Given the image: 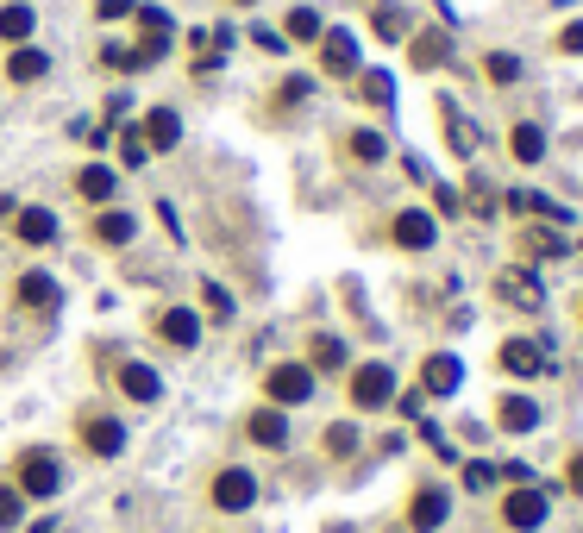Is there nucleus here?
<instances>
[{"label": "nucleus", "mask_w": 583, "mask_h": 533, "mask_svg": "<svg viewBox=\"0 0 583 533\" xmlns=\"http://www.w3.org/2000/svg\"><path fill=\"white\" fill-rule=\"evenodd\" d=\"M502 521L515 533H540L552 521V483H515V490L502 496Z\"/></svg>", "instance_id": "f257e3e1"}, {"label": "nucleus", "mask_w": 583, "mask_h": 533, "mask_svg": "<svg viewBox=\"0 0 583 533\" xmlns=\"http://www.w3.org/2000/svg\"><path fill=\"white\" fill-rule=\"evenodd\" d=\"M264 396H270L276 408H301V402L314 396V370H308V364H270Z\"/></svg>", "instance_id": "f03ea898"}, {"label": "nucleus", "mask_w": 583, "mask_h": 533, "mask_svg": "<svg viewBox=\"0 0 583 533\" xmlns=\"http://www.w3.org/2000/svg\"><path fill=\"white\" fill-rule=\"evenodd\" d=\"M352 402L358 408H389L395 402V370L389 364H358L352 370Z\"/></svg>", "instance_id": "7ed1b4c3"}, {"label": "nucleus", "mask_w": 583, "mask_h": 533, "mask_svg": "<svg viewBox=\"0 0 583 533\" xmlns=\"http://www.w3.org/2000/svg\"><path fill=\"white\" fill-rule=\"evenodd\" d=\"M63 490V471H57V458L51 452H26L19 458V496H57Z\"/></svg>", "instance_id": "20e7f679"}, {"label": "nucleus", "mask_w": 583, "mask_h": 533, "mask_svg": "<svg viewBox=\"0 0 583 533\" xmlns=\"http://www.w3.org/2000/svg\"><path fill=\"white\" fill-rule=\"evenodd\" d=\"M496 364L508 370V377H546V345L540 339H502V352H496Z\"/></svg>", "instance_id": "39448f33"}, {"label": "nucleus", "mask_w": 583, "mask_h": 533, "mask_svg": "<svg viewBox=\"0 0 583 533\" xmlns=\"http://www.w3.org/2000/svg\"><path fill=\"white\" fill-rule=\"evenodd\" d=\"M389 239L402 245V251H433L439 220H433V214H421V207H402V214H395V226H389Z\"/></svg>", "instance_id": "423d86ee"}, {"label": "nucleus", "mask_w": 583, "mask_h": 533, "mask_svg": "<svg viewBox=\"0 0 583 533\" xmlns=\"http://www.w3.org/2000/svg\"><path fill=\"white\" fill-rule=\"evenodd\" d=\"M251 502H258V477H251V471L232 465V471L214 477V508H226V515H245Z\"/></svg>", "instance_id": "0eeeda50"}, {"label": "nucleus", "mask_w": 583, "mask_h": 533, "mask_svg": "<svg viewBox=\"0 0 583 533\" xmlns=\"http://www.w3.org/2000/svg\"><path fill=\"white\" fill-rule=\"evenodd\" d=\"M446 515H452V496L446 490H433V483H427V490H414V502H408V527L414 533H439Z\"/></svg>", "instance_id": "6e6552de"}, {"label": "nucleus", "mask_w": 583, "mask_h": 533, "mask_svg": "<svg viewBox=\"0 0 583 533\" xmlns=\"http://www.w3.org/2000/svg\"><path fill=\"white\" fill-rule=\"evenodd\" d=\"M320 69H326V76H352V69H358V38L345 26L320 32Z\"/></svg>", "instance_id": "1a4fd4ad"}, {"label": "nucleus", "mask_w": 583, "mask_h": 533, "mask_svg": "<svg viewBox=\"0 0 583 533\" xmlns=\"http://www.w3.org/2000/svg\"><path fill=\"white\" fill-rule=\"evenodd\" d=\"M496 295L508 301V308H521V314H540V308H546V289L533 283L527 270H502V276H496Z\"/></svg>", "instance_id": "9d476101"}, {"label": "nucleus", "mask_w": 583, "mask_h": 533, "mask_svg": "<svg viewBox=\"0 0 583 533\" xmlns=\"http://www.w3.org/2000/svg\"><path fill=\"white\" fill-rule=\"evenodd\" d=\"M13 301H19V308H32V314H51L63 301V289H57V276L26 270V276H19V289H13Z\"/></svg>", "instance_id": "9b49d317"}, {"label": "nucleus", "mask_w": 583, "mask_h": 533, "mask_svg": "<svg viewBox=\"0 0 583 533\" xmlns=\"http://www.w3.org/2000/svg\"><path fill=\"white\" fill-rule=\"evenodd\" d=\"M82 446L95 452V458H120L126 452V427L107 421V414H88V421H82Z\"/></svg>", "instance_id": "f8f14e48"}, {"label": "nucleus", "mask_w": 583, "mask_h": 533, "mask_svg": "<svg viewBox=\"0 0 583 533\" xmlns=\"http://www.w3.org/2000/svg\"><path fill=\"white\" fill-rule=\"evenodd\" d=\"M458 383H464V364L452 352H433L421 364V389H427V396H458Z\"/></svg>", "instance_id": "ddd939ff"}, {"label": "nucleus", "mask_w": 583, "mask_h": 533, "mask_svg": "<svg viewBox=\"0 0 583 533\" xmlns=\"http://www.w3.org/2000/svg\"><path fill=\"white\" fill-rule=\"evenodd\" d=\"M540 421H546V408L533 402V396H502V402H496V427H502V433H533Z\"/></svg>", "instance_id": "4468645a"}, {"label": "nucleus", "mask_w": 583, "mask_h": 533, "mask_svg": "<svg viewBox=\"0 0 583 533\" xmlns=\"http://www.w3.org/2000/svg\"><path fill=\"white\" fill-rule=\"evenodd\" d=\"M145 145H151V151H176V145H182V120H176L170 107H151V113H145Z\"/></svg>", "instance_id": "2eb2a0df"}, {"label": "nucleus", "mask_w": 583, "mask_h": 533, "mask_svg": "<svg viewBox=\"0 0 583 533\" xmlns=\"http://www.w3.org/2000/svg\"><path fill=\"white\" fill-rule=\"evenodd\" d=\"M13 226H19V239H26V245H51L57 239V214H51V207H19Z\"/></svg>", "instance_id": "dca6fc26"}, {"label": "nucleus", "mask_w": 583, "mask_h": 533, "mask_svg": "<svg viewBox=\"0 0 583 533\" xmlns=\"http://www.w3.org/2000/svg\"><path fill=\"white\" fill-rule=\"evenodd\" d=\"M157 333H163V339H170V345H176V352H189V345L201 339V320H195L189 308H170V314H163V320H157Z\"/></svg>", "instance_id": "f3484780"}, {"label": "nucleus", "mask_w": 583, "mask_h": 533, "mask_svg": "<svg viewBox=\"0 0 583 533\" xmlns=\"http://www.w3.org/2000/svg\"><path fill=\"white\" fill-rule=\"evenodd\" d=\"M251 439H258V446H289V421H283V408H258V414H251V427H245Z\"/></svg>", "instance_id": "a211bd4d"}, {"label": "nucleus", "mask_w": 583, "mask_h": 533, "mask_svg": "<svg viewBox=\"0 0 583 533\" xmlns=\"http://www.w3.org/2000/svg\"><path fill=\"white\" fill-rule=\"evenodd\" d=\"M120 389H126L132 402H157L163 396V383H157L151 364H120Z\"/></svg>", "instance_id": "6ab92c4d"}, {"label": "nucleus", "mask_w": 583, "mask_h": 533, "mask_svg": "<svg viewBox=\"0 0 583 533\" xmlns=\"http://www.w3.org/2000/svg\"><path fill=\"white\" fill-rule=\"evenodd\" d=\"M76 189H82V201H113V189H120V170H113V164H88V170L76 176Z\"/></svg>", "instance_id": "aec40b11"}, {"label": "nucleus", "mask_w": 583, "mask_h": 533, "mask_svg": "<svg viewBox=\"0 0 583 533\" xmlns=\"http://www.w3.org/2000/svg\"><path fill=\"white\" fill-rule=\"evenodd\" d=\"M508 151H515L521 164H540V157H546V126H533V120H521L515 132H508Z\"/></svg>", "instance_id": "412c9836"}, {"label": "nucleus", "mask_w": 583, "mask_h": 533, "mask_svg": "<svg viewBox=\"0 0 583 533\" xmlns=\"http://www.w3.org/2000/svg\"><path fill=\"white\" fill-rule=\"evenodd\" d=\"M44 69H51V57H44L38 44H13V57H7V76L13 82H38Z\"/></svg>", "instance_id": "4be33fe9"}, {"label": "nucleus", "mask_w": 583, "mask_h": 533, "mask_svg": "<svg viewBox=\"0 0 583 533\" xmlns=\"http://www.w3.org/2000/svg\"><path fill=\"white\" fill-rule=\"evenodd\" d=\"M370 32H377L383 44H402V38H408V13L395 7V0H383V7L370 13Z\"/></svg>", "instance_id": "5701e85b"}, {"label": "nucleus", "mask_w": 583, "mask_h": 533, "mask_svg": "<svg viewBox=\"0 0 583 533\" xmlns=\"http://www.w3.org/2000/svg\"><path fill=\"white\" fill-rule=\"evenodd\" d=\"M95 233H101L107 245H132V233H138V220L126 214V207H107V214L95 220Z\"/></svg>", "instance_id": "b1692460"}, {"label": "nucleus", "mask_w": 583, "mask_h": 533, "mask_svg": "<svg viewBox=\"0 0 583 533\" xmlns=\"http://www.w3.org/2000/svg\"><path fill=\"white\" fill-rule=\"evenodd\" d=\"M439 113H446V138H452V151H458V157H471V151H477V126L464 120V113H458L452 101L439 107Z\"/></svg>", "instance_id": "393cba45"}, {"label": "nucleus", "mask_w": 583, "mask_h": 533, "mask_svg": "<svg viewBox=\"0 0 583 533\" xmlns=\"http://www.w3.org/2000/svg\"><path fill=\"white\" fill-rule=\"evenodd\" d=\"M32 26H38V13H32V7H0V38H7V44H26Z\"/></svg>", "instance_id": "a878e982"}, {"label": "nucleus", "mask_w": 583, "mask_h": 533, "mask_svg": "<svg viewBox=\"0 0 583 533\" xmlns=\"http://www.w3.org/2000/svg\"><path fill=\"white\" fill-rule=\"evenodd\" d=\"M446 57H452V38L446 32H421V38H414V63H421V69H439Z\"/></svg>", "instance_id": "bb28decb"}, {"label": "nucleus", "mask_w": 583, "mask_h": 533, "mask_svg": "<svg viewBox=\"0 0 583 533\" xmlns=\"http://www.w3.org/2000/svg\"><path fill=\"white\" fill-rule=\"evenodd\" d=\"M483 76L496 82V88H508V82H521V57H515V51H489V57H483Z\"/></svg>", "instance_id": "cd10ccee"}, {"label": "nucleus", "mask_w": 583, "mask_h": 533, "mask_svg": "<svg viewBox=\"0 0 583 533\" xmlns=\"http://www.w3.org/2000/svg\"><path fill=\"white\" fill-rule=\"evenodd\" d=\"M320 32H326V26H320L314 7H295V13H289V38H295V44H320Z\"/></svg>", "instance_id": "c85d7f7f"}, {"label": "nucleus", "mask_w": 583, "mask_h": 533, "mask_svg": "<svg viewBox=\"0 0 583 533\" xmlns=\"http://www.w3.org/2000/svg\"><path fill=\"white\" fill-rule=\"evenodd\" d=\"M308 370H345V339H314V358H308Z\"/></svg>", "instance_id": "c756f323"}, {"label": "nucleus", "mask_w": 583, "mask_h": 533, "mask_svg": "<svg viewBox=\"0 0 583 533\" xmlns=\"http://www.w3.org/2000/svg\"><path fill=\"white\" fill-rule=\"evenodd\" d=\"M352 157H358V164H383V157H389L383 132H352Z\"/></svg>", "instance_id": "7c9ffc66"}, {"label": "nucleus", "mask_w": 583, "mask_h": 533, "mask_svg": "<svg viewBox=\"0 0 583 533\" xmlns=\"http://www.w3.org/2000/svg\"><path fill=\"white\" fill-rule=\"evenodd\" d=\"M145 157H151L145 132H120V170H145Z\"/></svg>", "instance_id": "2f4dec72"}, {"label": "nucleus", "mask_w": 583, "mask_h": 533, "mask_svg": "<svg viewBox=\"0 0 583 533\" xmlns=\"http://www.w3.org/2000/svg\"><path fill=\"white\" fill-rule=\"evenodd\" d=\"M326 452H333V458H352V452H358V427H352V421L326 427Z\"/></svg>", "instance_id": "473e14b6"}, {"label": "nucleus", "mask_w": 583, "mask_h": 533, "mask_svg": "<svg viewBox=\"0 0 583 533\" xmlns=\"http://www.w3.org/2000/svg\"><path fill=\"white\" fill-rule=\"evenodd\" d=\"M364 101H377V107L395 101V76H389V69H370V76H364Z\"/></svg>", "instance_id": "72a5a7b5"}, {"label": "nucleus", "mask_w": 583, "mask_h": 533, "mask_svg": "<svg viewBox=\"0 0 583 533\" xmlns=\"http://www.w3.org/2000/svg\"><path fill=\"white\" fill-rule=\"evenodd\" d=\"M19 521H26V496H19V490H0V533H13Z\"/></svg>", "instance_id": "f704fd0d"}, {"label": "nucleus", "mask_w": 583, "mask_h": 533, "mask_svg": "<svg viewBox=\"0 0 583 533\" xmlns=\"http://www.w3.org/2000/svg\"><path fill=\"white\" fill-rule=\"evenodd\" d=\"M527 251H533V258H565V239H558V233H546V226H540V233H527Z\"/></svg>", "instance_id": "c9c22d12"}, {"label": "nucleus", "mask_w": 583, "mask_h": 533, "mask_svg": "<svg viewBox=\"0 0 583 533\" xmlns=\"http://www.w3.org/2000/svg\"><path fill=\"white\" fill-rule=\"evenodd\" d=\"M101 63H107V69H120V76H138V51H126V44H107Z\"/></svg>", "instance_id": "e433bc0d"}, {"label": "nucleus", "mask_w": 583, "mask_h": 533, "mask_svg": "<svg viewBox=\"0 0 583 533\" xmlns=\"http://www.w3.org/2000/svg\"><path fill=\"white\" fill-rule=\"evenodd\" d=\"M201 301H207V314H214V320H232V295L220 283H201Z\"/></svg>", "instance_id": "4c0bfd02"}, {"label": "nucleus", "mask_w": 583, "mask_h": 533, "mask_svg": "<svg viewBox=\"0 0 583 533\" xmlns=\"http://www.w3.org/2000/svg\"><path fill=\"white\" fill-rule=\"evenodd\" d=\"M489 483H496V465H489V458H471V465H464V490H489Z\"/></svg>", "instance_id": "58836bf2"}, {"label": "nucleus", "mask_w": 583, "mask_h": 533, "mask_svg": "<svg viewBox=\"0 0 583 533\" xmlns=\"http://www.w3.org/2000/svg\"><path fill=\"white\" fill-rule=\"evenodd\" d=\"M433 207H439V214H464V195L452 189V182H439V189H433Z\"/></svg>", "instance_id": "ea45409f"}, {"label": "nucleus", "mask_w": 583, "mask_h": 533, "mask_svg": "<svg viewBox=\"0 0 583 533\" xmlns=\"http://www.w3.org/2000/svg\"><path fill=\"white\" fill-rule=\"evenodd\" d=\"M251 44H258V51H270V57H276V51H283L289 38H283V32H270V26H251Z\"/></svg>", "instance_id": "a19ab883"}, {"label": "nucleus", "mask_w": 583, "mask_h": 533, "mask_svg": "<svg viewBox=\"0 0 583 533\" xmlns=\"http://www.w3.org/2000/svg\"><path fill=\"white\" fill-rule=\"evenodd\" d=\"M508 207H515V214H540V207H546V195H527V189H515V195H502Z\"/></svg>", "instance_id": "79ce46f5"}, {"label": "nucleus", "mask_w": 583, "mask_h": 533, "mask_svg": "<svg viewBox=\"0 0 583 533\" xmlns=\"http://www.w3.org/2000/svg\"><path fill=\"white\" fill-rule=\"evenodd\" d=\"M138 13V0H101L95 7V19H132Z\"/></svg>", "instance_id": "37998d69"}, {"label": "nucleus", "mask_w": 583, "mask_h": 533, "mask_svg": "<svg viewBox=\"0 0 583 533\" xmlns=\"http://www.w3.org/2000/svg\"><path fill=\"white\" fill-rule=\"evenodd\" d=\"M558 51H571V57H583V19H571V26L558 32Z\"/></svg>", "instance_id": "c03bdc74"}, {"label": "nucleus", "mask_w": 583, "mask_h": 533, "mask_svg": "<svg viewBox=\"0 0 583 533\" xmlns=\"http://www.w3.org/2000/svg\"><path fill=\"white\" fill-rule=\"evenodd\" d=\"M421 402H427V389H408V396H395V408H402L408 421H421Z\"/></svg>", "instance_id": "a18cd8bd"}, {"label": "nucleus", "mask_w": 583, "mask_h": 533, "mask_svg": "<svg viewBox=\"0 0 583 533\" xmlns=\"http://www.w3.org/2000/svg\"><path fill=\"white\" fill-rule=\"evenodd\" d=\"M308 88H314L308 76H289V82H283V101H308Z\"/></svg>", "instance_id": "49530a36"}, {"label": "nucleus", "mask_w": 583, "mask_h": 533, "mask_svg": "<svg viewBox=\"0 0 583 533\" xmlns=\"http://www.w3.org/2000/svg\"><path fill=\"white\" fill-rule=\"evenodd\" d=\"M565 483H571V496H583V452L571 458V477H565Z\"/></svg>", "instance_id": "de8ad7c7"}, {"label": "nucleus", "mask_w": 583, "mask_h": 533, "mask_svg": "<svg viewBox=\"0 0 583 533\" xmlns=\"http://www.w3.org/2000/svg\"><path fill=\"white\" fill-rule=\"evenodd\" d=\"M232 7H258V0H232Z\"/></svg>", "instance_id": "09e8293b"}]
</instances>
